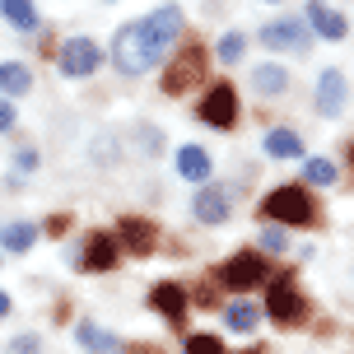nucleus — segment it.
Instances as JSON below:
<instances>
[{
    "instance_id": "obj_27",
    "label": "nucleus",
    "mask_w": 354,
    "mask_h": 354,
    "mask_svg": "<svg viewBox=\"0 0 354 354\" xmlns=\"http://www.w3.org/2000/svg\"><path fill=\"white\" fill-rule=\"evenodd\" d=\"M10 126H15V103H5V98H0V136H5Z\"/></svg>"
},
{
    "instance_id": "obj_5",
    "label": "nucleus",
    "mask_w": 354,
    "mask_h": 354,
    "mask_svg": "<svg viewBox=\"0 0 354 354\" xmlns=\"http://www.w3.org/2000/svg\"><path fill=\"white\" fill-rule=\"evenodd\" d=\"M61 75H71V80H84V75L98 71V61H103V52H98V42L93 37H66V47H61Z\"/></svg>"
},
{
    "instance_id": "obj_16",
    "label": "nucleus",
    "mask_w": 354,
    "mask_h": 354,
    "mask_svg": "<svg viewBox=\"0 0 354 354\" xmlns=\"http://www.w3.org/2000/svg\"><path fill=\"white\" fill-rule=\"evenodd\" d=\"M122 238H126V248L131 252H149L154 248V238H159V233H154V224H149V219H122Z\"/></svg>"
},
{
    "instance_id": "obj_7",
    "label": "nucleus",
    "mask_w": 354,
    "mask_h": 354,
    "mask_svg": "<svg viewBox=\"0 0 354 354\" xmlns=\"http://www.w3.org/2000/svg\"><path fill=\"white\" fill-rule=\"evenodd\" d=\"M140 24H145V33L168 52V47L177 42V33H182V10H177V5H159V10H154L149 19H140Z\"/></svg>"
},
{
    "instance_id": "obj_17",
    "label": "nucleus",
    "mask_w": 354,
    "mask_h": 354,
    "mask_svg": "<svg viewBox=\"0 0 354 354\" xmlns=\"http://www.w3.org/2000/svg\"><path fill=\"white\" fill-rule=\"evenodd\" d=\"M261 149L270 154V159H299V154H303V140L294 136V131H284V126H280V131H270V136H266Z\"/></svg>"
},
{
    "instance_id": "obj_23",
    "label": "nucleus",
    "mask_w": 354,
    "mask_h": 354,
    "mask_svg": "<svg viewBox=\"0 0 354 354\" xmlns=\"http://www.w3.org/2000/svg\"><path fill=\"white\" fill-rule=\"evenodd\" d=\"M257 322H261V313H257L252 303H233V308H229V326H233V331L252 336V331H257Z\"/></svg>"
},
{
    "instance_id": "obj_19",
    "label": "nucleus",
    "mask_w": 354,
    "mask_h": 354,
    "mask_svg": "<svg viewBox=\"0 0 354 354\" xmlns=\"http://www.w3.org/2000/svg\"><path fill=\"white\" fill-rule=\"evenodd\" d=\"M0 10H5V19L15 24V28H37V10H33V0H0Z\"/></svg>"
},
{
    "instance_id": "obj_30",
    "label": "nucleus",
    "mask_w": 354,
    "mask_h": 354,
    "mask_svg": "<svg viewBox=\"0 0 354 354\" xmlns=\"http://www.w3.org/2000/svg\"><path fill=\"white\" fill-rule=\"evenodd\" d=\"M5 313H10V294L0 289V317H5Z\"/></svg>"
},
{
    "instance_id": "obj_25",
    "label": "nucleus",
    "mask_w": 354,
    "mask_h": 354,
    "mask_svg": "<svg viewBox=\"0 0 354 354\" xmlns=\"http://www.w3.org/2000/svg\"><path fill=\"white\" fill-rule=\"evenodd\" d=\"M187 354H224V345H219V336H210V331H196V336L187 340Z\"/></svg>"
},
{
    "instance_id": "obj_24",
    "label": "nucleus",
    "mask_w": 354,
    "mask_h": 354,
    "mask_svg": "<svg viewBox=\"0 0 354 354\" xmlns=\"http://www.w3.org/2000/svg\"><path fill=\"white\" fill-rule=\"evenodd\" d=\"M303 177H308V187H331V182H336V163L331 159H308Z\"/></svg>"
},
{
    "instance_id": "obj_11",
    "label": "nucleus",
    "mask_w": 354,
    "mask_h": 354,
    "mask_svg": "<svg viewBox=\"0 0 354 354\" xmlns=\"http://www.w3.org/2000/svg\"><path fill=\"white\" fill-rule=\"evenodd\" d=\"M261 42H266V47H294V52L308 47V42H303V24H299V19H275V24H266Z\"/></svg>"
},
{
    "instance_id": "obj_14",
    "label": "nucleus",
    "mask_w": 354,
    "mask_h": 354,
    "mask_svg": "<svg viewBox=\"0 0 354 354\" xmlns=\"http://www.w3.org/2000/svg\"><path fill=\"white\" fill-rule=\"evenodd\" d=\"M80 266H84V270H93V275H98V270H112V266H117V243H112V238H103V233H93Z\"/></svg>"
},
{
    "instance_id": "obj_12",
    "label": "nucleus",
    "mask_w": 354,
    "mask_h": 354,
    "mask_svg": "<svg viewBox=\"0 0 354 354\" xmlns=\"http://www.w3.org/2000/svg\"><path fill=\"white\" fill-rule=\"evenodd\" d=\"M196 219L201 224H224L229 219V196L214 192V187H201L196 192Z\"/></svg>"
},
{
    "instance_id": "obj_8",
    "label": "nucleus",
    "mask_w": 354,
    "mask_h": 354,
    "mask_svg": "<svg viewBox=\"0 0 354 354\" xmlns=\"http://www.w3.org/2000/svg\"><path fill=\"white\" fill-rule=\"evenodd\" d=\"M201 66H205V56H201V52H187L182 61H173L168 75H163V93H187V88L201 80Z\"/></svg>"
},
{
    "instance_id": "obj_10",
    "label": "nucleus",
    "mask_w": 354,
    "mask_h": 354,
    "mask_svg": "<svg viewBox=\"0 0 354 354\" xmlns=\"http://www.w3.org/2000/svg\"><path fill=\"white\" fill-rule=\"evenodd\" d=\"M317 107L326 117H340L345 112V75L340 71H322L317 80Z\"/></svg>"
},
{
    "instance_id": "obj_2",
    "label": "nucleus",
    "mask_w": 354,
    "mask_h": 354,
    "mask_svg": "<svg viewBox=\"0 0 354 354\" xmlns=\"http://www.w3.org/2000/svg\"><path fill=\"white\" fill-rule=\"evenodd\" d=\"M261 214L275 224H313V196L303 187H275L261 201Z\"/></svg>"
},
{
    "instance_id": "obj_1",
    "label": "nucleus",
    "mask_w": 354,
    "mask_h": 354,
    "mask_svg": "<svg viewBox=\"0 0 354 354\" xmlns=\"http://www.w3.org/2000/svg\"><path fill=\"white\" fill-rule=\"evenodd\" d=\"M112 61H117L122 75H145L163 61V47L145 33V24H126L117 33V42H112Z\"/></svg>"
},
{
    "instance_id": "obj_26",
    "label": "nucleus",
    "mask_w": 354,
    "mask_h": 354,
    "mask_svg": "<svg viewBox=\"0 0 354 354\" xmlns=\"http://www.w3.org/2000/svg\"><path fill=\"white\" fill-rule=\"evenodd\" d=\"M243 47H248V42H243V33H229L224 37V42H219V61H238V56H243Z\"/></svg>"
},
{
    "instance_id": "obj_15",
    "label": "nucleus",
    "mask_w": 354,
    "mask_h": 354,
    "mask_svg": "<svg viewBox=\"0 0 354 354\" xmlns=\"http://www.w3.org/2000/svg\"><path fill=\"white\" fill-rule=\"evenodd\" d=\"M177 173L187 177V182H205L210 177V154L201 145H182L177 149Z\"/></svg>"
},
{
    "instance_id": "obj_21",
    "label": "nucleus",
    "mask_w": 354,
    "mask_h": 354,
    "mask_svg": "<svg viewBox=\"0 0 354 354\" xmlns=\"http://www.w3.org/2000/svg\"><path fill=\"white\" fill-rule=\"evenodd\" d=\"M0 243L10 252H28L37 243V229L33 224H5V229H0Z\"/></svg>"
},
{
    "instance_id": "obj_20",
    "label": "nucleus",
    "mask_w": 354,
    "mask_h": 354,
    "mask_svg": "<svg viewBox=\"0 0 354 354\" xmlns=\"http://www.w3.org/2000/svg\"><path fill=\"white\" fill-rule=\"evenodd\" d=\"M28 84H33L28 66H19V61H5V66H0V88H5V93H28Z\"/></svg>"
},
{
    "instance_id": "obj_13",
    "label": "nucleus",
    "mask_w": 354,
    "mask_h": 354,
    "mask_svg": "<svg viewBox=\"0 0 354 354\" xmlns=\"http://www.w3.org/2000/svg\"><path fill=\"white\" fill-rule=\"evenodd\" d=\"M154 308H159L168 322H182V313H187V289H182V284H173V280L154 284Z\"/></svg>"
},
{
    "instance_id": "obj_28",
    "label": "nucleus",
    "mask_w": 354,
    "mask_h": 354,
    "mask_svg": "<svg viewBox=\"0 0 354 354\" xmlns=\"http://www.w3.org/2000/svg\"><path fill=\"white\" fill-rule=\"evenodd\" d=\"M10 354H37V340L33 336H19L15 345H10Z\"/></svg>"
},
{
    "instance_id": "obj_9",
    "label": "nucleus",
    "mask_w": 354,
    "mask_h": 354,
    "mask_svg": "<svg viewBox=\"0 0 354 354\" xmlns=\"http://www.w3.org/2000/svg\"><path fill=\"white\" fill-rule=\"evenodd\" d=\"M308 24H313V33L326 37V42H345V33H350V24H345L336 10H326L322 0H308Z\"/></svg>"
},
{
    "instance_id": "obj_4",
    "label": "nucleus",
    "mask_w": 354,
    "mask_h": 354,
    "mask_svg": "<svg viewBox=\"0 0 354 354\" xmlns=\"http://www.w3.org/2000/svg\"><path fill=\"white\" fill-rule=\"evenodd\" d=\"M266 313L280 322V326H294V322H303V313H308V299H303V289L289 275L284 280L270 284V299H266Z\"/></svg>"
},
{
    "instance_id": "obj_22",
    "label": "nucleus",
    "mask_w": 354,
    "mask_h": 354,
    "mask_svg": "<svg viewBox=\"0 0 354 354\" xmlns=\"http://www.w3.org/2000/svg\"><path fill=\"white\" fill-rule=\"evenodd\" d=\"M284 84H289V75H284L280 66H257V71H252V88H257V93H280Z\"/></svg>"
},
{
    "instance_id": "obj_3",
    "label": "nucleus",
    "mask_w": 354,
    "mask_h": 354,
    "mask_svg": "<svg viewBox=\"0 0 354 354\" xmlns=\"http://www.w3.org/2000/svg\"><path fill=\"white\" fill-rule=\"evenodd\" d=\"M266 275H270V266H266V257H257V252H238V257H233V261H224V270H219L224 289H233V294L257 289Z\"/></svg>"
},
{
    "instance_id": "obj_6",
    "label": "nucleus",
    "mask_w": 354,
    "mask_h": 354,
    "mask_svg": "<svg viewBox=\"0 0 354 354\" xmlns=\"http://www.w3.org/2000/svg\"><path fill=\"white\" fill-rule=\"evenodd\" d=\"M233 117H238V93H233L229 84H214L205 98H201V122L205 126H233Z\"/></svg>"
},
{
    "instance_id": "obj_29",
    "label": "nucleus",
    "mask_w": 354,
    "mask_h": 354,
    "mask_svg": "<svg viewBox=\"0 0 354 354\" xmlns=\"http://www.w3.org/2000/svg\"><path fill=\"white\" fill-rule=\"evenodd\" d=\"M19 168H37V154H33V149H19Z\"/></svg>"
},
{
    "instance_id": "obj_18",
    "label": "nucleus",
    "mask_w": 354,
    "mask_h": 354,
    "mask_svg": "<svg viewBox=\"0 0 354 354\" xmlns=\"http://www.w3.org/2000/svg\"><path fill=\"white\" fill-rule=\"evenodd\" d=\"M80 340H84L88 354H122L117 336H112V331H103V326H93V322H84V326H80Z\"/></svg>"
}]
</instances>
